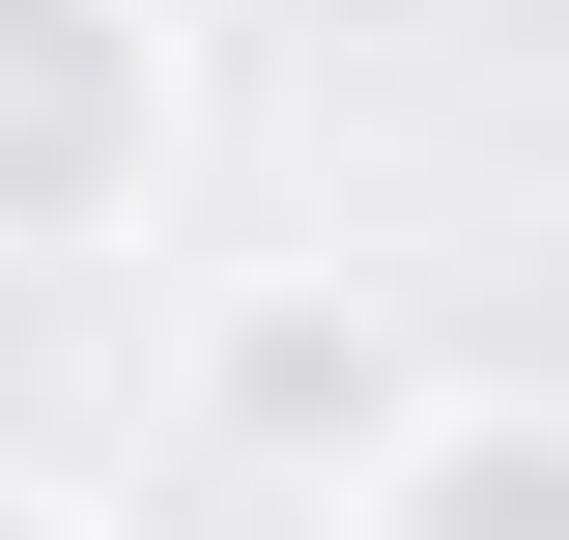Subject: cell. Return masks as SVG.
<instances>
[{
	"label": "cell",
	"mask_w": 569,
	"mask_h": 540,
	"mask_svg": "<svg viewBox=\"0 0 569 540\" xmlns=\"http://www.w3.org/2000/svg\"><path fill=\"white\" fill-rule=\"evenodd\" d=\"M142 142H171V58H142V0H0V257L114 228V200H142Z\"/></svg>",
	"instance_id": "1"
},
{
	"label": "cell",
	"mask_w": 569,
	"mask_h": 540,
	"mask_svg": "<svg viewBox=\"0 0 569 540\" xmlns=\"http://www.w3.org/2000/svg\"><path fill=\"white\" fill-rule=\"evenodd\" d=\"M399 399H427V370H399V313H370L342 257H284V284H228V313H200V427H228V456H313V483H342Z\"/></svg>",
	"instance_id": "2"
},
{
	"label": "cell",
	"mask_w": 569,
	"mask_h": 540,
	"mask_svg": "<svg viewBox=\"0 0 569 540\" xmlns=\"http://www.w3.org/2000/svg\"><path fill=\"white\" fill-rule=\"evenodd\" d=\"M342 540H569V427L456 370V399H399V427L342 456Z\"/></svg>",
	"instance_id": "3"
},
{
	"label": "cell",
	"mask_w": 569,
	"mask_h": 540,
	"mask_svg": "<svg viewBox=\"0 0 569 540\" xmlns=\"http://www.w3.org/2000/svg\"><path fill=\"white\" fill-rule=\"evenodd\" d=\"M0 540H86V512H58V483H29V456H0Z\"/></svg>",
	"instance_id": "4"
}]
</instances>
